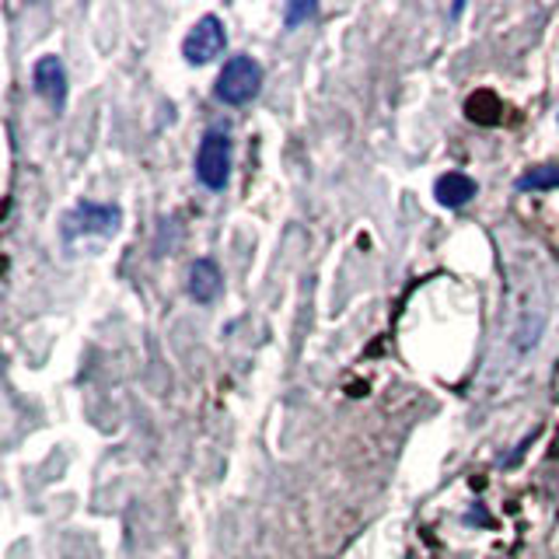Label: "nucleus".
<instances>
[{
  "mask_svg": "<svg viewBox=\"0 0 559 559\" xmlns=\"http://www.w3.org/2000/svg\"><path fill=\"white\" fill-rule=\"evenodd\" d=\"M122 224V210L112 203H95V200H81L60 224V235L67 245H74L81 238H112Z\"/></svg>",
  "mask_w": 559,
  "mask_h": 559,
  "instance_id": "f257e3e1",
  "label": "nucleus"
},
{
  "mask_svg": "<svg viewBox=\"0 0 559 559\" xmlns=\"http://www.w3.org/2000/svg\"><path fill=\"white\" fill-rule=\"evenodd\" d=\"M214 92L224 105H249L262 92V67L252 57H231L221 67Z\"/></svg>",
  "mask_w": 559,
  "mask_h": 559,
  "instance_id": "f03ea898",
  "label": "nucleus"
},
{
  "mask_svg": "<svg viewBox=\"0 0 559 559\" xmlns=\"http://www.w3.org/2000/svg\"><path fill=\"white\" fill-rule=\"evenodd\" d=\"M197 179L214 192H221L231 179V136H227V130L203 133L197 151Z\"/></svg>",
  "mask_w": 559,
  "mask_h": 559,
  "instance_id": "7ed1b4c3",
  "label": "nucleus"
},
{
  "mask_svg": "<svg viewBox=\"0 0 559 559\" xmlns=\"http://www.w3.org/2000/svg\"><path fill=\"white\" fill-rule=\"evenodd\" d=\"M224 49H227V32H224V22H221L217 14H203L200 22L186 32V39H182V57L192 67L214 63Z\"/></svg>",
  "mask_w": 559,
  "mask_h": 559,
  "instance_id": "20e7f679",
  "label": "nucleus"
},
{
  "mask_svg": "<svg viewBox=\"0 0 559 559\" xmlns=\"http://www.w3.org/2000/svg\"><path fill=\"white\" fill-rule=\"evenodd\" d=\"M32 87H35V95H39L49 109H57L63 112L67 109V92H70V84H67V67L60 57H39L32 67Z\"/></svg>",
  "mask_w": 559,
  "mask_h": 559,
  "instance_id": "39448f33",
  "label": "nucleus"
},
{
  "mask_svg": "<svg viewBox=\"0 0 559 559\" xmlns=\"http://www.w3.org/2000/svg\"><path fill=\"white\" fill-rule=\"evenodd\" d=\"M224 290V276L217 270L214 259H197L189 266V297L200 305H210L217 301V294Z\"/></svg>",
  "mask_w": 559,
  "mask_h": 559,
  "instance_id": "423d86ee",
  "label": "nucleus"
},
{
  "mask_svg": "<svg viewBox=\"0 0 559 559\" xmlns=\"http://www.w3.org/2000/svg\"><path fill=\"white\" fill-rule=\"evenodd\" d=\"M476 192H479L476 179H468L465 171H448V175H441V179L433 182L437 203L448 206V210H462L472 197H476Z\"/></svg>",
  "mask_w": 559,
  "mask_h": 559,
  "instance_id": "0eeeda50",
  "label": "nucleus"
},
{
  "mask_svg": "<svg viewBox=\"0 0 559 559\" xmlns=\"http://www.w3.org/2000/svg\"><path fill=\"white\" fill-rule=\"evenodd\" d=\"M514 186H518V192H549V189H559V165L528 168Z\"/></svg>",
  "mask_w": 559,
  "mask_h": 559,
  "instance_id": "6e6552de",
  "label": "nucleus"
},
{
  "mask_svg": "<svg viewBox=\"0 0 559 559\" xmlns=\"http://www.w3.org/2000/svg\"><path fill=\"white\" fill-rule=\"evenodd\" d=\"M314 11H319V4H311V0H301V4H287L284 8V22H287V28H297L301 22H308V17H314Z\"/></svg>",
  "mask_w": 559,
  "mask_h": 559,
  "instance_id": "1a4fd4ad",
  "label": "nucleus"
}]
</instances>
